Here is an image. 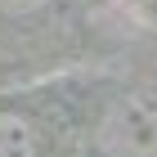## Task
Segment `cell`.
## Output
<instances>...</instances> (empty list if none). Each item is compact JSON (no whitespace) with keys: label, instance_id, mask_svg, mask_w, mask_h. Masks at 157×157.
<instances>
[{"label":"cell","instance_id":"cell-3","mask_svg":"<svg viewBox=\"0 0 157 157\" xmlns=\"http://www.w3.org/2000/svg\"><path fill=\"white\" fill-rule=\"evenodd\" d=\"M45 0H0V9L5 13H32V9H40Z\"/></svg>","mask_w":157,"mask_h":157},{"label":"cell","instance_id":"cell-2","mask_svg":"<svg viewBox=\"0 0 157 157\" xmlns=\"http://www.w3.org/2000/svg\"><path fill=\"white\" fill-rule=\"evenodd\" d=\"M0 157H40V135L27 117L0 112Z\"/></svg>","mask_w":157,"mask_h":157},{"label":"cell","instance_id":"cell-1","mask_svg":"<svg viewBox=\"0 0 157 157\" xmlns=\"http://www.w3.org/2000/svg\"><path fill=\"white\" fill-rule=\"evenodd\" d=\"M99 144L112 157H157V94L117 99L99 126Z\"/></svg>","mask_w":157,"mask_h":157}]
</instances>
